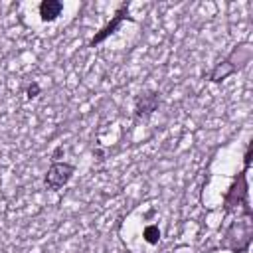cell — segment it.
I'll return each instance as SVG.
<instances>
[{"instance_id":"1","label":"cell","mask_w":253,"mask_h":253,"mask_svg":"<svg viewBox=\"0 0 253 253\" xmlns=\"http://www.w3.org/2000/svg\"><path fill=\"white\" fill-rule=\"evenodd\" d=\"M73 172H75L73 164H69V162H53V164L47 168V174H45V178H43V184H45L47 190L57 192V190H61V188L71 180Z\"/></svg>"},{"instance_id":"2","label":"cell","mask_w":253,"mask_h":253,"mask_svg":"<svg viewBox=\"0 0 253 253\" xmlns=\"http://www.w3.org/2000/svg\"><path fill=\"white\" fill-rule=\"evenodd\" d=\"M125 20L132 22V18L128 16V6H126V4H123V6H121L117 12H115V16H113V18H111V20H109V22H107V24H105V26H103V28H101V30H99V32H97L93 38H91L89 47H95V45H99L101 42H105V40H107L111 34H115V32L119 30V26H121Z\"/></svg>"},{"instance_id":"3","label":"cell","mask_w":253,"mask_h":253,"mask_svg":"<svg viewBox=\"0 0 253 253\" xmlns=\"http://www.w3.org/2000/svg\"><path fill=\"white\" fill-rule=\"evenodd\" d=\"M158 103H160L158 93L148 91V93L136 97V103H134V115H136V117H148V115H152V113L156 111Z\"/></svg>"},{"instance_id":"4","label":"cell","mask_w":253,"mask_h":253,"mask_svg":"<svg viewBox=\"0 0 253 253\" xmlns=\"http://www.w3.org/2000/svg\"><path fill=\"white\" fill-rule=\"evenodd\" d=\"M239 67L233 63V59L231 57H227V59H223V61H219L211 71H210V75H208V79L211 81V83H219V81H223V79H227L229 75H233L235 71H237Z\"/></svg>"},{"instance_id":"5","label":"cell","mask_w":253,"mask_h":253,"mask_svg":"<svg viewBox=\"0 0 253 253\" xmlns=\"http://www.w3.org/2000/svg\"><path fill=\"white\" fill-rule=\"evenodd\" d=\"M61 12H63V2L59 0H43L40 4V18L43 22H55Z\"/></svg>"},{"instance_id":"6","label":"cell","mask_w":253,"mask_h":253,"mask_svg":"<svg viewBox=\"0 0 253 253\" xmlns=\"http://www.w3.org/2000/svg\"><path fill=\"white\" fill-rule=\"evenodd\" d=\"M142 235H144V241L150 243V245H156L160 241V229H158V225H146Z\"/></svg>"},{"instance_id":"7","label":"cell","mask_w":253,"mask_h":253,"mask_svg":"<svg viewBox=\"0 0 253 253\" xmlns=\"http://www.w3.org/2000/svg\"><path fill=\"white\" fill-rule=\"evenodd\" d=\"M38 95H40V85L34 81V83L28 85V89H26V97H28V99H36Z\"/></svg>"}]
</instances>
